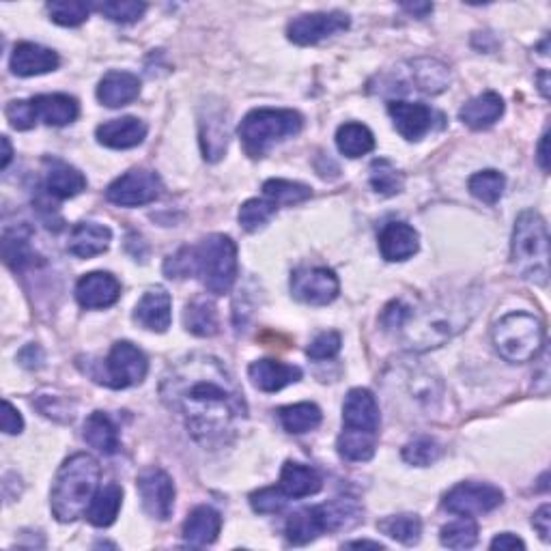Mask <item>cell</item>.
<instances>
[{
    "mask_svg": "<svg viewBox=\"0 0 551 551\" xmlns=\"http://www.w3.org/2000/svg\"><path fill=\"white\" fill-rule=\"evenodd\" d=\"M160 397L183 418L188 433L203 446L235 440L248 418L244 392L226 366L207 353L181 358L162 379Z\"/></svg>",
    "mask_w": 551,
    "mask_h": 551,
    "instance_id": "6da1fadb",
    "label": "cell"
},
{
    "mask_svg": "<svg viewBox=\"0 0 551 551\" xmlns=\"http://www.w3.org/2000/svg\"><path fill=\"white\" fill-rule=\"evenodd\" d=\"M474 310H465L463 304L435 302L422 304L420 300L397 298L381 313V326L388 334L399 338L409 351H429L442 347L452 336L468 326Z\"/></svg>",
    "mask_w": 551,
    "mask_h": 551,
    "instance_id": "7a4b0ae2",
    "label": "cell"
},
{
    "mask_svg": "<svg viewBox=\"0 0 551 551\" xmlns=\"http://www.w3.org/2000/svg\"><path fill=\"white\" fill-rule=\"evenodd\" d=\"M100 476V463L87 452L69 457L54 478L50 493L52 515L61 524H72L78 517L87 515V508L100 485Z\"/></svg>",
    "mask_w": 551,
    "mask_h": 551,
    "instance_id": "3957f363",
    "label": "cell"
},
{
    "mask_svg": "<svg viewBox=\"0 0 551 551\" xmlns=\"http://www.w3.org/2000/svg\"><path fill=\"white\" fill-rule=\"evenodd\" d=\"M362 513L360 502L353 498H334L326 504L300 508L287 519V541L300 547L313 543L321 534L351 530L362 521Z\"/></svg>",
    "mask_w": 551,
    "mask_h": 551,
    "instance_id": "277c9868",
    "label": "cell"
},
{
    "mask_svg": "<svg viewBox=\"0 0 551 551\" xmlns=\"http://www.w3.org/2000/svg\"><path fill=\"white\" fill-rule=\"evenodd\" d=\"M511 259L517 274L534 282V285L545 287L549 280V233L547 224L539 211L526 209L521 211L515 231Z\"/></svg>",
    "mask_w": 551,
    "mask_h": 551,
    "instance_id": "5b68a950",
    "label": "cell"
},
{
    "mask_svg": "<svg viewBox=\"0 0 551 551\" xmlns=\"http://www.w3.org/2000/svg\"><path fill=\"white\" fill-rule=\"evenodd\" d=\"M302 127L304 117L298 110L257 108L248 112L242 125H239V138H242L250 158H263L282 140L298 136Z\"/></svg>",
    "mask_w": 551,
    "mask_h": 551,
    "instance_id": "8992f818",
    "label": "cell"
},
{
    "mask_svg": "<svg viewBox=\"0 0 551 551\" xmlns=\"http://www.w3.org/2000/svg\"><path fill=\"white\" fill-rule=\"evenodd\" d=\"M192 276H201L203 287L214 293H229L237 280V246L229 235H209L192 248Z\"/></svg>",
    "mask_w": 551,
    "mask_h": 551,
    "instance_id": "52a82bcc",
    "label": "cell"
},
{
    "mask_svg": "<svg viewBox=\"0 0 551 551\" xmlns=\"http://www.w3.org/2000/svg\"><path fill=\"white\" fill-rule=\"evenodd\" d=\"M493 345L506 362L524 364L534 360L545 347L543 321L530 313H511L493 328Z\"/></svg>",
    "mask_w": 551,
    "mask_h": 551,
    "instance_id": "ba28073f",
    "label": "cell"
},
{
    "mask_svg": "<svg viewBox=\"0 0 551 551\" xmlns=\"http://www.w3.org/2000/svg\"><path fill=\"white\" fill-rule=\"evenodd\" d=\"M147 373H149V360L143 353V349H138L130 341H119L112 345L108 358L102 364V371H93L89 375L93 377V381H97V384L123 390V388L143 384Z\"/></svg>",
    "mask_w": 551,
    "mask_h": 551,
    "instance_id": "9c48e42d",
    "label": "cell"
},
{
    "mask_svg": "<svg viewBox=\"0 0 551 551\" xmlns=\"http://www.w3.org/2000/svg\"><path fill=\"white\" fill-rule=\"evenodd\" d=\"M162 194V179L147 168H132L106 190V201L119 207H140L153 203Z\"/></svg>",
    "mask_w": 551,
    "mask_h": 551,
    "instance_id": "30bf717a",
    "label": "cell"
},
{
    "mask_svg": "<svg viewBox=\"0 0 551 551\" xmlns=\"http://www.w3.org/2000/svg\"><path fill=\"white\" fill-rule=\"evenodd\" d=\"M504 502V493L489 483H461L444 496V508L459 517H476L496 511Z\"/></svg>",
    "mask_w": 551,
    "mask_h": 551,
    "instance_id": "8fae6325",
    "label": "cell"
},
{
    "mask_svg": "<svg viewBox=\"0 0 551 551\" xmlns=\"http://www.w3.org/2000/svg\"><path fill=\"white\" fill-rule=\"evenodd\" d=\"M338 293L341 282L328 267H300L291 274V295L302 304L328 306Z\"/></svg>",
    "mask_w": 551,
    "mask_h": 551,
    "instance_id": "7c38bea8",
    "label": "cell"
},
{
    "mask_svg": "<svg viewBox=\"0 0 551 551\" xmlns=\"http://www.w3.org/2000/svg\"><path fill=\"white\" fill-rule=\"evenodd\" d=\"M136 487L143 500L145 513L158 521H166L175 508V485L173 478L162 468H147L138 474Z\"/></svg>",
    "mask_w": 551,
    "mask_h": 551,
    "instance_id": "4fadbf2b",
    "label": "cell"
},
{
    "mask_svg": "<svg viewBox=\"0 0 551 551\" xmlns=\"http://www.w3.org/2000/svg\"><path fill=\"white\" fill-rule=\"evenodd\" d=\"M351 20L343 11L328 13H306V16L295 18L287 26V35L295 46H315L323 39H330L338 33H345Z\"/></svg>",
    "mask_w": 551,
    "mask_h": 551,
    "instance_id": "5bb4252c",
    "label": "cell"
},
{
    "mask_svg": "<svg viewBox=\"0 0 551 551\" xmlns=\"http://www.w3.org/2000/svg\"><path fill=\"white\" fill-rule=\"evenodd\" d=\"M388 112L394 121L397 132L409 140V143H416V140L425 138L435 125V110L427 104H412V102H390Z\"/></svg>",
    "mask_w": 551,
    "mask_h": 551,
    "instance_id": "9a60e30c",
    "label": "cell"
},
{
    "mask_svg": "<svg viewBox=\"0 0 551 551\" xmlns=\"http://www.w3.org/2000/svg\"><path fill=\"white\" fill-rule=\"evenodd\" d=\"M121 298V282L110 272H91L76 285V300L82 308L100 310L117 304Z\"/></svg>",
    "mask_w": 551,
    "mask_h": 551,
    "instance_id": "2e32d148",
    "label": "cell"
},
{
    "mask_svg": "<svg viewBox=\"0 0 551 551\" xmlns=\"http://www.w3.org/2000/svg\"><path fill=\"white\" fill-rule=\"evenodd\" d=\"M379 405L371 390L353 388L343 403V429L379 433Z\"/></svg>",
    "mask_w": 551,
    "mask_h": 551,
    "instance_id": "e0dca14e",
    "label": "cell"
},
{
    "mask_svg": "<svg viewBox=\"0 0 551 551\" xmlns=\"http://www.w3.org/2000/svg\"><path fill=\"white\" fill-rule=\"evenodd\" d=\"M134 321L151 332H166L173 321V300L164 287L149 289L134 308Z\"/></svg>",
    "mask_w": 551,
    "mask_h": 551,
    "instance_id": "ac0fdd59",
    "label": "cell"
},
{
    "mask_svg": "<svg viewBox=\"0 0 551 551\" xmlns=\"http://www.w3.org/2000/svg\"><path fill=\"white\" fill-rule=\"evenodd\" d=\"M59 65H61L59 54L46 46L31 44V41H24V44H18L13 48L9 59L11 72L20 78L50 74Z\"/></svg>",
    "mask_w": 551,
    "mask_h": 551,
    "instance_id": "d6986e66",
    "label": "cell"
},
{
    "mask_svg": "<svg viewBox=\"0 0 551 551\" xmlns=\"http://www.w3.org/2000/svg\"><path fill=\"white\" fill-rule=\"evenodd\" d=\"M420 248V235L407 222H390L379 233V252L390 263L412 259Z\"/></svg>",
    "mask_w": 551,
    "mask_h": 551,
    "instance_id": "ffe728a7",
    "label": "cell"
},
{
    "mask_svg": "<svg viewBox=\"0 0 551 551\" xmlns=\"http://www.w3.org/2000/svg\"><path fill=\"white\" fill-rule=\"evenodd\" d=\"M97 143L108 149H134L147 138V125L136 117H121L97 127Z\"/></svg>",
    "mask_w": 551,
    "mask_h": 551,
    "instance_id": "44dd1931",
    "label": "cell"
},
{
    "mask_svg": "<svg viewBox=\"0 0 551 551\" xmlns=\"http://www.w3.org/2000/svg\"><path fill=\"white\" fill-rule=\"evenodd\" d=\"M248 375L254 388L261 392H278L291 384H298L302 379V369L278 360H257L250 364Z\"/></svg>",
    "mask_w": 551,
    "mask_h": 551,
    "instance_id": "7402d4cb",
    "label": "cell"
},
{
    "mask_svg": "<svg viewBox=\"0 0 551 551\" xmlns=\"http://www.w3.org/2000/svg\"><path fill=\"white\" fill-rule=\"evenodd\" d=\"M201 149L207 162H218L229 149V121L222 106H207L201 117Z\"/></svg>",
    "mask_w": 551,
    "mask_h": 551,
    "instance_id": "603a6c76",
    "label": "cell"
},
{
    "mask_svg": "<svg viewBox=\"0 0 551 551\" xmlns=\"http://www.w3.org/2000/svg\"><path fill=\"white\" fill-rule=\"evenodd\" d=\"M46 190L50 196L59 201L74 199L80 192L87 190V177H84L78 168L69 166L63 160L46 158Z\"/></svg>",
    "mask_w": 551,
    "mask_h": 551,
    "instance_id": "cb8c5ba5",
    "label": "cell"
},
{
    "mask_svg": "<svg viewBox=\"0 0 551 551\" xmlns=\"http://www.w3.org/2000/svg\"><path fill=\"white\" fill-rule=\"evenodd\" d=\"M278 487L289 500H302L317 496L323 487V478L315 468H310V465L287 461L282 465Z\"/></svg>",
    "mask_w": 551,
    "mask_h": 551,
    "instance_id": "d4e9b609",
    "label": "cell"
},
{
    "mask_svg": "<svg viewBox=\"0 0 551 551\" xmlns=\"http://www.w3.org/2000/svg\"><path fill=\"white\" fill-rule=\"evenodd\" d=\"M112 242V231L97 222H80L69 235L67 250L78 259H91L108 250Z\"/></svg>",
    "mask_w": 551,
    "mask_h": 551,
    "instance_id": "484cf974",
    "label": "cell"
},
{
    "mask_svg": "<svg viewBox=\"0 0 551 551\" xmlns=\"http://www.w3.org/2000/svg\"><path fill=\"white\" fill-rule=\"evenodd\" d=\"M222 530V517L211 506H196L183 521V541L192 547H207L216 543Z\"/></svg>",
    "mask_w": 551,
    "mask_h": 551,
    "instance_id": "4316f807",
    "label": "cell"
},
{
    "mask_svg": "<svg viewBox=\"0 0 551 551\" xmlns=\"http://www.w3.org/2000/svg\"><path fill=\"white\" fill-rule=\"evenodd\" d=\"M140 95V80L130 72H108L97 87V100L108 108H123Z\"/></svg>",
    "mask_w": 551,
    "mask_h": 551,
    "instance_id": "83f0119b",
    "label": "cell"
},
{
    "mask_svg": "<svg viewBox=\"0 0 551 551\" xmlns=\"http://www.w3.org/2000/svg\"><path fill=\"white\" fill-rule=\"evenodd\" d=\"M37 119L44 121L50 127H63L74 123L80 115L78 100L65 93H52V95H37L33 97Z\"/></svg>",
    "mask_w": 551,
    "mask_h": 551,
    "instance_id": "f1b7e54d",
    "label": "cell"
},
{
    "mask_svg": "<svg viewBox=\"0 0 551 551\" xmlns=\"http://www.w3.org/2000/svg\"><path fill=\"white\" fill-rule=\"evenodd\" d=\"M504 115V100L496 91L474 97L459 110V119L472 130H487Z\"/></svg>",
    "mask_w": 551,
    "mask_h": 551,
    "instance_id": "f546056e",
    "label": "cell"
},
{
    "mask_svg": "<svg viewBox=\"0 0 551 551\" xmlns=\"http://www.w3.org/2000/svg\"><path fill=\"white\" fill-rule=\"evenodd\" d=\"M82 437L91 448L102 452V455H106V457L115 455V452H119V448H121L119 429L106 412H93L87 418V422H84Z\"/></svg>",
    "mask_w": 551,
    "mask_h": 551,
    "instance_id": "4dcf8cb0",
    "label": "cell"
},
{
    "mask_svg": "<svg viewBox=\"0 0 551 551\" xmlns=\"http://www.w3.org/2000/svg\"><path fill=\"white\" fill-rule=\"evenodd\" d=\"M123 504V489L117 483H108L106 487L97 489L89 508L87 519L95 528H108L117 521V515Z\"/></svg>",
    "mask_w": 551,
    "mask_h": 551,
    "instance_id": "1f68e13d",
    "label": "cell"
},
{
    "mask_svg": "<svg viewBox=\"0 0 551 551\" xmlns=\"http://www.w3.org/2000/svg\"><path fill=\"white\" fill-rule=\"evenodd\" d=\"M412 65V82L416 89L429 95H437L448 89L450 84V69L437 59H416L409 63Z\"/></svg>",
    "mask_w": 551,
    "mask_h": 551,
    "instance_id": "d6a6232c",
    "label": "cell"
},
{
    "mask_svg": "<svg viewBox=\"0 0 551 551\" xmlns=\"http://www.w3.org/2000/svg\"><path fill=\"white\" fill-rule=\"evenodd\" d=\"M278 418H280V425L285 427L287 433L302 435V433L315 431L321 425L323 414L315 403H295V405L280 407Z\"/></svg>",
    "mask_w": 551,
    "mask_h": 551,
    "instance_id": "836d02e7",
    "label": "cell"
},
{
    "mask_svg": "<svg viewBox=\"0 0 551 551\" xmlns=\"http://www.w3.org/2000/svg\"><path fill=\"white\" fill-rule=\"evenodd\" d=\"M377 435L379 433L343 429V433L338 435V440H336L338 455L351 463L371 461L375 457V450H377Z\"/></svg>",
    "mask_w": 551,
    "mask_h": 551,
    "instance_id": "e575fe53",
    "label": "cell"
},
{
    "mask_svg": "<svg viewBox=\"0 0 551 551\" xmlns=\"http://www.w3.org/2000/svg\"><path fill=\"white\" fill-rule=\"evenodd\" d=\"M183 323H186V330L194 336H214L218 334V310L216 304L207 298H196L186 306V313H183Z\"/></svg>",
    "mask_w": 551,
    "mask_h": 551,
    "instance_id": "d590c367",
    "label": "cell"
},
{
    "mask_svg": "<svg viewBox=\"0 0 551 551\" xmlns=\"http://www.w3.org/2000/svg\"><path fill=\"white\" fill-rule=\"evenodd\" d=\"M338 151L347 158H362L375 149V136L369 127L362 123H345L336 132Z\"/></svg>",
    "mask_w": 551,
    "mask_h": 551,
    "instance_id": "8d00e7d4",
    "label": "cell"
},
{
    "mask_svg": "<svg viewBox=\"0 0 551 551\" xmlns=\"http://www.w3.org/2000/svg\"><path fill=\"white\" fill-rule=\"evenodd\" d=\"M377 528L401 545L412 547L422 536V521L418 515H392L379 521Z\"/></svg>",
    "mask_w": 551,
    "mask_h": 551,
    "instance_id": "74e56055",
    "label": "cell"
},
{
    "mask_svg": "<svg viewBox=\"0 0 551 551\" xmlns=\"http://www.w3.org/2000/svg\"><path fill=\"white\" fill-rule=\"evenodd\" d=\"M3 257L5 263L11 267V270L22 272L26 267H31L37 263V254L31 248V242L28 237L22 235L20 231H7L3 237Z\"/></svg>",
    "mask_w": 551,
    "mask_h": 551,
    "instance_id": "f35d334b",
    "label": "cell"
},
{
    "mask_svg": "<svg viewBox=\"0 0 551 551\" xmlns=\"http://www.w3.org/2000/svg\"><path fill=\"white\" fill-rule=\"evenodd\" d=\"M263 192L274 205H298L313 196L306 183L289 179H270L263 183Z\"/></svg>",
    "mask_w": 551,
    "mask_h": 551,
    "instance_id": "ab89813d",
    "label": "cell"
},
{
    "mask_svg": "<svg viewBox=\"0 0 551 551\" xmlns=\"http://www.w3.org/2000/svg\"><path fill=\"white\" fill-rule=\"evenodd\" d=\"M369 181H371V188L379 196H397L403 192V186H405V179H403L399 168L384 158L375 160L371 164Z\"/></svg>",
    "mask_w": 551,
    "mask_h": 551,
    "instance_id": "60d3db41",
    "label": "cell"
},
{
    "mask_svg": "<svg viewBox=\"0 0 551 551\" xmlns=\"http://www.w3.org/2000/svg\"><path fill=\"white\" fill-rule=\"evenodd\" d=\"M468 188L478 201H483L487 205H496L504 194L506 179L498 171H480L470 177Z\"/></svg>",
    "mask_w": 551,
    "mask_h": 551,
    "instance_id": "b9f144b4",
    "label": "cell"
},
{
    "mask_svg": "<svg viewBox=\"0 0 551 551\" xmlns=\"http://www.w3.org/2000/svg\"><path fill=\"white\" fill-rule=\"evenodd\" d=\"M440 541L450 549H470L478 543V526L472 517H461L459 521L444 526L440 532Z\"/></svg>",
    "mask_w": 551,
    "mask_h": 551,
    "instance_id": "7bdbcfd3",
    "label": "cell"
},
{
    "mask_svg": "<svg viewBox=\"0 0 551 551\" xmlns=\"http://www.w3.org/2000/svg\"><path fill=\"white\" fill-rule=\"evenodd\" d=\"M276 209L278 205H274L270 199H250L239 209V224H242L244 231L257 233L276 216Z\"/></svg>",
    "mask_w": 551,
    "mask_h": 551,
    "instance_id": "ee69618b",
    "label": "cell"
},
{
    "mask_svg": "<svg viewBox=\"0 0 551 551\" xmlns=\"http://www.w3.org/2000/svg\"><path fill=\"white\" fill-rule=\"evenodd\" d=\"M442 457V446L433 437H416L403 448V461L416 468H427Z\"/></svg>",
    "mask_w": 551,
    "mask_h": 551,
    "instance_id": "f6af8a7d",
    "label": "cell"
},
{
    "mask_svg": "<svg viewBox=\"0 0 551 551\" xmlns=\"http://www.w3.org/2000/svg\"><path fill=\"white\" fill-rule=\"evenodd\" d=\"M95 9L112 22L132 24L145 16L147 5L136 3V0H110V3H100Z\"/></svg>",
    "mask_w": 551,
    "mask_h": 551,
    "instance_id": "bcb514c9",
    "label": "cell"
},
{
    "mask_svg": "<svg viewBox=\"0 0 551 551\" xmlns=\"http://www.w3.org/2000/svg\"><path fill=\"white\" fill-rule=\"evenodd\" d=\"M52 22H56L59 26H80L82 22H87L89 13H91V5L87 3H67V0H56V3H48L46 5Z\"/></svg>",
    "mask_w": 551,
    "mask_h": 551,
    "instance_id": "7dc6e473",
    "label": "cell"
},
{
    "mask_svg": "<svg viewBox=\"0 0 551 551\" xmlns=\"http://www.w3.org/2000/svg\"><path fill=\"white\" fill-rule=\"evenodd\" d=\"M250 504L261 515L280 513L282 508L289 504V498L280 491V487H265L261 491H254L250 496Z\"/></svg>",
    "mask_w": 551,
    "mask_h": 551,
    "instance_id": "c3c4849f",
    "label": "cell"
},
{
    "mask_svg": "<svg viewBox=\"0 0 551 551\" xmlns=\"http://www.w3.org/2000/svg\"><path fill=\"white\" fill-rule=\"evenodd\" d=\"M5 115H7L13 130H20V132L31 130V127H35V123L39 121L33 100H13V102H9Z\"/></svg>",
    "mask_w": 551,
    "mask_h": 551,
    "instance_id": "681fc988",
    "label": "cell"
},
{
    "mask_svg": "<svg viewBox=\"0 0 551 551\" xmlns=\"http://www.w3.org/2000/svg\"><path fill=\"white\" fill-rule=\"evenodd\" d=\"M341 345H343V338L338 332L334 330H328V332H321L313 343L308 345L306 353H308V358L310 360H330L334 358L338 351H341Z\"/></svg>",
    "mask_w": 551,
    "mask_h": 551,
    "instance_id": "f907efd6",
    "label": "cell"
},
{
    "mask_svg": "<svg viewBox=\"0 0 551 551\" xmlns=\"http://www.w3.org/2000/svg\"><path fill=\"white\" fill-rule=\"evenodd\" d=\"M24 429V420L20 412L9 401H3V431L7 435H18Z\"/></svg>",
    "mask_w": 551,
    "mask_h": 551,
    "instance_id": "816d5d0a",
    "label": "cell"
},
{
    "mask_svg": "<svg viewBox=\"0 0 551 551\" xmlns=\"http://www.w3.org/2000/svg\"><path fill=\"white\" fill-rule=\"evenodd\" d=\"M549 524H551V506L549 504H543L539 511L534 513L532 517V526L534 530L541 534V539L547 543L549 541Z\"/></svg>",
    "mask_w": 551,
    "mask_h": 551,
    "instance_id": "f5cc1de1",
    "label": "cell"
},
{
    "mask_svg": "<svg viewBox=\"0 0 551 551\" xmlns=\"http://www.w3.org/2000/svg\"><path fill=\"white\" fill-rule=\"evenodd\" d=\"M20 364L26 366V369H39L44 364V351H41L39 345H26L20 351Z\"/></svg>",
    "mask_w": 551,
    "mask_h": 551,
    "instance_id": "db71d44e",
    "label": "cell"
},
{
    "mask_svg": "<svg viewBox=\"0 0 551 551\" xmlns=\"http://www.w3.org/2000/svg\"><path fill=\"white\" fill-rule=\"evenodd\" d=\"M491 549H500V551H513V549H526V543L519 539V536L511 532H502L496 539L491 541Z\"/></svg>",
    "mask_w": 551,
    "mask_h": 551,
    "instance_id": "11a10c76",
    "label": "cell"
},
{
    "mask_svg": "<svg viewBox=\"0 0 551 551\" xmlns=\"http://www.w3.org/2000/svg\"><path fill=\"white\" fill-rule=\"evenodd\" d=\"M549 132H545L543 136H541V143H539V151H536V153H539V155H536V160H539V164H541V168H543V171L547 173L549 171Z\"/></svg>",
    "mask_w": 551,
    "mask_h": 551,
    "instance_id": "9f6ffc18",
    "label": "cell"
},
{
    "mask_svg": "<svg viewBox=\"0 0 551 551\" xmlns=\"http://www.w3.org/2000/svg\"><path fill=\"white\" fill-rule=\"evenodd\" d=\"M403 9H405L407 13H412L414 18L422 20V18H427L429 13L433 11V5H429V3H414V5H412V3H405Z\"/></svg>",
    "mask_w": 551,
    "mask_h": 551,
    "instance_id": "6f0895ef",
    "label": "cell"
},
{
    "mask_svg": "<svg viewBox=\"0 0 551 551\" xmlns=\"http://www.w3.org/2000/svg\"><path fill=\"white\" fill-rule=\"evenodd\" d=\"M343 547H349V549H356V547H371V549H386L381 543L377 541H349L345 543Z\"/></svg>",
    "mask_w": 551,
    "mask_h": 551,
    "instance_id": "680465c9",
    "label": "cell"
},
{
    "mask_svg": "<svg viewBox=\"0 0 551 551\" xmlns=\"http://www.w3.org/2000/svg\"><path fill=\"white\" fill-rule=\"evenodd\" d=\"M3 149H5V153H3V168H7L9 162H11V158H13V149H11V143H9L7 136H3Z\"/></svg>",
    "mask_w": 551,
    "mask_h": 551,
    "instance_id": "91938a15",
    "label": "cell"
}]
</instances>
